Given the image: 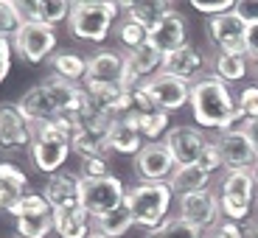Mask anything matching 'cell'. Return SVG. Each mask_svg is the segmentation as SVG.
<instances>
[{"mask_svg":"<svg viewBox=\"0 0 258 238\" xmlns=\"http://www.w3.org/2000/svg\"><path fill=\"white\" fill-rule=\"evenodd\" d=\"M191 110H194V121L200 129H216L225 132L233 129V123L241 121L236 101H233L227 84L216 76H205L200 82L191 84Z\"/></svg>","mask_w":258,"mask_h":238,"instance_id":"6da1fadb","label":"cell"},{"mask_svg":"<svg viewBox=\"0 0 258 238\" xmlns=\"http://www.w3.org/2000/svg\"><path fill=\"white\" fill-rule=\"evenodd\" d=\"M73 137H76V123L71 118H56V121L34 126L31 140V160L39 171L59 174V168L68 163L73 151Z\"/></svg>","mask_w":258,"mask_h":238,"instance_id":"7a4b0ae2","label":"cell"},{"mask_svg":"<svg viewBox=\"0 0 258 238\" xmlns=\"http://www.w3.org/2000/svg\"><path fill=\"white\" fill-rule=\"evenodd\" d=\"M174 191L168 182H138L126 191V207L135 216V224L155 230L168 219Z\"/></svg>","mask_w":258,"mask_h":238,"instance_id":"3957f363","label":"cell"},{"mask_svg":"<svg viewBox=\"0 0 258 238\" xmlns=\"http://www.w3.org/2000/svg\"><path fill=\"white\" fill-rule=\"evenodd\" d=\"M255 174L252 171H225L219 182V210L227 221H241L250 219L252 199H255Z\"/></svg>","mask_w":258,"mask_h":238,"instance_id":"277c9868","label":"cell"},{"mask_svg":"<svg viewBox=\"0 0 258 238\" xmlns=\"http://www.w3.org/2000/svg\"><path fill=\"white\" fill-rule=\"evenodd\" d=\"M6 213L17 221V238H48L53 232V207L42 193H23Z\"/></svg>","mask_w":258,"mask_h":238,"instance_id":"5b68a950","label":"cell"},{"mask_svg":"<svg viewBox=\"0 0 258 238\" xmlns=\"http://www.w3.org/2000/svg\"><path fill=\"white\" fill-rule=\"evenodd\" d=\"M112 17L107 12V0H79L68 17V31L84 42H104L110 37Z\"/></svg>","mask_w":258,"mask_h":238,"instance_id":"8992f818","label":"cell"},{"mask_svg":"<svg viewBox=\"0 0 258 238\" xmlns=\"http://www.w3.org/2000/svg\"><path fill=\"white\" fill-rule=\"evenodd\" d=\"M126 202V188L118 180L115 174L110 177H98V180H87L82 177V185H79V205L90 213L93 219L104 216V213L115 210Z\"/></svg>","mask_w":258,"mask_h":238,"instance_id":"52a82bcc","label":"cell"},{"mask_svg":"<svg viewBox=\"0 0 258 238\" xmlns=\"http://www.w3.org/2000/svg\"><path fill=\"white\" fill-rule=\"evenodd\" d=\"M12 48L23 62L39 64L53 56L56 31H53V26H45V23H23L12 37Z\"/></svg>","mask_w":258,"mask_h":238,"instance_id":"ba28073f","label":"cell"},{"mask_svg":"<svg viewBox=\"0 0 258 238\" xmlns=\"http://www.w3.org/2000/svg\"><path fill=\"white\" fill-rule=\"evenodd\" d=\"M244 31H247V20L241 17L236 9L227 14L208 20V39L219 48V53H230V56H247L244 48Z\"/></svg>","mask_w":258,"mask_h":238,"instance_id":"9c48e42d","label":"cell"},{"mask_svg":"<svg viewBox=\"0 0 258 238\" xmlns=\"http://www.w3.org/2000/svg\"><path fill=\"white\" fill-rule=\"evenodd\" d=\"M216 146H219L222 163H225L227 171H252V166L258 160V151L241 126L219 132L216 135Z\"/></svg>","mask_w":258,"mask_h":238,"instance_id":"30bf717a","label":"cell"},{"mask_svg":"<svg viewBox=\"0 0 258 238\" xmlns=\"http://www.w3.org/2000/svg\"><path fill=\"white\" fill-rule=\"evenodd\" d=\"M219 193H213L211 188L197 193H188V196H180V219L188 221L191 227H197L200 232L213 230L219 224Z\"/></svg>","mask_w":258,"mask_h":238,"instance_id":"8fae6325","label":"cell"},{"mask_svg":"<svg viewBox=\"0 0 258 238\" xmlns=\"http://www.w3.org/2000/svg\"><path fill=\"white\" fill-rule=\"evenodd\" d=\"M174 168H177V160L171 157V151L163 140L146 143L135 154V174L141 182H168Z\"/></svg>","mask_w":258,"mask_h":238,"instance_id":"7c38bea8","label":"cell"},{"mask_svg":"<svg viewBox=\"0 0 258 238\" xmlns=\"http://www.w3.org/2000/svg\"><path fill=\"white\" fill-rule=\"evenodd\" d=\"M34 123L20 112L17 104H0V148L3 151H20L31 148Z\"/></svg>","mask_w":258,"mask_h":238,"instance_id":"4fadbf2b","label":"cell"},{"mask_svg":"<svg viewBox=\"0 0 258 238\" xmlns=\"http://www.w3.org/2000/svg\"><path fill=\"white\" fill-rule=\"evenodd\" d=\"M141 121H143V115L138 110H129V112H123V115L112 118L110 135H107L110 151L135 157L138 151L146 146V143H143V135H141Z\"/></svg>","mask_w":258,"mask_h":238,"instance_id":"5bb4252c","label":"cell"},{"mask_svg":"<svg viewBox=\"0 0 258 238\" xmlns=\"http://www.w3.org/2000/svg\"><path fill=\"white\" fill-rule=\"evenodd\" d=\"M146 90L155 98V107L163 112H177L191 101V84L168 76V73H157V76L146 78Z\"/></svg>","mask_w":258,"mask_h":238,"instance_id":"9a60e30c","label":"cell"},{"mask_svg":"<svg viewBox=\"0 0 258 238\" xmlns=\"http://www.w3.org/2000/svg\"><path fill=\"white\" fill-rule=\"evenodd\" d=\"M171 151V157L177 160V166H194L200 163V154L202 148L208 146L205 135H202L200 126H171L166 132V140H163Z\"/></svg>","mask_w":258,"mask_h":238,"instance_id":"2e32d148","label":"cell"},{"mask_svg":"<svg viewBox=\"0 0 258 238\" xmlns=\"http://www.w3.org/2000/svg\"><path fill=\"white\" fill-rule=\"evenodd\" d=\"M205 64H208L205 53H202L200 48H194L185 42L182 48H177V51L163 56V73L191 84V82H200V73L205 70Z\"/></svg>","mask_w":258,"mask_h":238,"instance_id":"e0dca14e","label":"cell"},{"mask_svg":"<svg viewBox=\"0 0 258 238\" xmlns=\"http://www.w3.org/2000/svg\"><path fill=\"white\" fill-rule=\"evenodd\" d=\"M185 34H188L185 17H182L180 12H171V14H166L157 26L149 28V39H146V42L155 48L157 53L166 56V53H171V51H177V48L185 45Z\"/></svg>","mask_w":258,"mask_h":238,"instance_id":"ac0fdd59","label":"cell"},{"mask_svg":"<svg viewBox=\"0 0 258 238\" xmlns=\"http://www.w3.org/2000/svg\"><path fill=\"white\" fill-rule=\"evenodd\" d=\"M53 232L59 238H90L93 216L82 205H64L53 210Z\"/></svg>","mask_w":258,"mask_h":238,"instance_id":"d6986e66","label":"cell"},{"mask_svg":"<svg viewBox=\"0 0 258 238\" xmlns=\"http://www.w3.org/2000/svg\"><path fill=\"white\" fill-rule=\"evenodd\" d=\"M121 76H123V53L96 51L93 56H87V78L84 82L121 87Z\"/></svg>","mask_w":258,"mask_h":238,"instance_id":"ffe728a7","label":"cell"},{"mask_svg":"<svg viewBox=\"0 0 258 238\" xmlns=\"http://www.w3.org/2000/svg\"><path fill=\"white\" fill-rule=\"evenodd\" d=\"M17 107H20V112H23V115L34 123V126L48 123V121H56V110H53L51 98H48V90L42 87V84L28 87V90L20 96Z\"/></svg>","mask_w":258,"mask_h":238,"instance_id":"44dd1931","label":"cell"},{"mask_svg":"<svg viewBox=\"0 0 258 238\" xmlns=\"http://www.w3.org/2000/svg\"><path fill=\"white\" fill-rule=\"evenodd\" d=\"M79 185H82V177H73V174H53L51 180L42 185V196L45 202L56 210V207L64 205H79Z\"/></svg>","mask_w":258,"mask_h":238,"instance_id":"7402d4cb","label":"cell"},{"mask_svg":"<svg viewBox=\"0 0 258 238\" xmlns=\"http://www.w3.org/2000/svg\"><path fill=\"white\" fill-rule=\"evenodd\" d=\"M123 14H126V20H132V23H138L141 28H152L157 26L166 14H171L174 9H171V3L168 0H141V3H121Z\"/></svg>","mask_w":258,"mask_h":238,"instance_id":"603a6c76","label":"cell"},{"mask_svg":"<svg viewBox=\"0 0 258 238\" xmlns=\"http://www.w3.org/2000/svg\"><path fill=\"white\" fill-rule=\"evenodd\" d=\"M208 180H211V174H208L200 163H194V166H177L174 174L168 177V185H171L174 196H188V193H197V191L211 188Z\"/></svg>","mask_w":258,"mask_h":238,"instance_id":"cb8c5ba5","label":"cell"},{"mask_svg":"<svg viewBox=\"0 0 258 238\" xmlns=\"http://www.w3.org/2000/svg\"><path fill=\"white\" fill-rule=\"evenodd\" d=\"M132 224H135V216H132V210L126 207V202H123L121 207H115V210L93 219L96 235H101V238H121L132 230Z\"/></svg>","mask_w":258,"mask_h":238,"instance_id":"d4e9b609","label":"cell"},{"mask_svg":"<svg viewBox=\"0 0 258 238\" xmlns=\"http://www.w3.org/2000/svg\"><path fill=\"white\" fill-rule=\"evenodd\" d=\"M51 67H53V76L64 78L71 84H79L82 78H87V59L79 56L73 51H59L51 56Z\"/></svg>","mask_w":258,"mask_h":238,"instance_id":"484cf974","label":"cell"},{"mask_svg":"<svg viewBox=\"0 0 258 238\" xmlns=\"http://www.w3.org/2000/svg\"><path fill=\"white\" fill-rule=\"evenodd\" d=\"M126 59H129V64L135 67L141 82H146V78L157 76V70H163V53H157L149 42L141 48H135V51H126Z\"/></svg>","mask_w":258,"mask_h":238,"instance_id":"4316f807","label":"cell"},{"mask_svg":"<svg viewBox=\"0 0 258 238\" xmlns=\"http://www.w3.org/2000/svg\"><path fill=\"white\" fill-rule=\"evenodd\" d=\"M213 70L216 78H222L225 84H233L247 76V56H230V53H216L213 59Z\"/></svg>","mask_w":258,"mask_h":238,"instance_id":"83f0119b","label":"cell"},{"mask_svg":"<svg viewBox=\"0 0 258 238\" xmlns=\"http://www.w3.org/2000/svg\"><path fill=\"white\" fill-rule=\"evenodd\" d=\"M146 238H205V232H200L197 227L182 221L180 216H174V219H166L160 227L149 230Z\"/></svg>","mask_w":258,"mask_h":238,"instance_id":"f1b7e54d","label":"cell"},{"mask_svg":"<svg viewBox=\"0 0 258 238\" xmlns=\"http://www.w3.org/2000/svg\"><path fill=\"white\" fill-rule=\"evenodd\" d=\"M168 112H163V110H155V112H149V115H143V121H141V135H143V140H149V143H157V137L160 135H166L168 129Z\"/></svg>","mask_w":258,"mask_h":238,"instance_id":"f546056e","label":"cell"},{"mask_svg":"<svg viewBox=\"0 0 258 238\" xmlns=\"http://www.w3.org/2000/svg\"><path fill=\"white\" fill-rule=\"evenodd\" d=\"M146 39H149V31L141 28L138 23H132V20H123L121 26H118V42L126 51H135V48L146 45Z\"/></svg>","mask_w":258,"mask_h":238,"instance_id":"4dcf8cb0","label":"cell"},{"mask_svg":"<svg viewBox=\"0 0 258 238\" xmlns=\"http://www.w3.org/2000/svg\"><path fill=\"white\" fill-rule=\"evenodd\" d=\"M0 182L6 188H12L17 196H23L26 193V185H28V177L23 168H17L14 163H0Z\"/></svg>","mask_w":258,"mask_h":238,"instance_id":"1f68e13d","label":"cell"},{"mask_svg":"<svg viewBox=\"0 0 258 238\" xmlns=\"http://www.w3.org/2000/svg\"><path fill=\"white\" fill-rule=\"evenodd\" d=\"M236 110H239L241 121H255L258 118V84H250V87H244L239 93Z\"/></svg>","mask_w":258,"mask_h":238,"instance_id":"d6a6232c","label":"cell"},{"mask_svg":"<svg viewBox=\"0 0 258 238\" xmlns=\"http://www.w3.org/2000/svg\"><path fill=\"white\" fill-rule=\"evenodd\" d=\"M23 26L14 12V3L12 0H0V39H9L17 34V28Z\"/></svg>","mask_w":258,"mask_h":238,"instance_id":"836d02e7","label":"cell"},{"mask_svg":"<svg viewBox=\"0 0 258 238\" xmlns=\"http://www.w3.org/2000/svg\"><path fill=\"white\" fill-rule=\"evenodd\" d=\"M200 166L205 168L208 174H213V171L225 168V163H222V154H219V146H216V140H208V146L202 148V154H200Z\"/></svg>","mask_w":258,"mask_h":238,"instance_id":"e575fe53","label":"cell"},{"mask_svg":"<svg viewBox=\"0 0 258 238\" xmlns=\"http://www.w3.org/2000/svg\"><path fill=\"white\" fill-rule=\"evenodd\" d=\"M129 96H132V110H138L141 115H149V112L157 110V107H155V98L149 96V90H146V82L138 84L135 90L129 93Z\"/></svg>","mask_w":258,"mask_h":238,"instance_id":"d590c367","label":"cell"},{"mask_svg":"<svg viewBox=\"0 0 258 238\" xmlns=\"http://www.w3.org/2000/svg\"><path fill=\"white\" fill-rule=\"evenodd\" d=\"M191 6L200 14H208V17H219V14H227L236 9L233 0H219V3H202V0H191Z\"/></svg>","mask_w":258,"mask_h":238,"instance_id":"8d00e7d4","label":"cell"},{"mask_svg":"<svg viewBox=\"0 0 258 238\" xmlns=\"http://www.w3.org/2000/svg\"><path fill=\"white\" fill-rule=\"evenodd\" d=\"M82 177L87 180H98V177H110V163L96 157V160H84L82 163Z\"/></svg>","mask_w":258,"mask_h":238,"instance_id":"74e56055","label":"cell"},{"mask_svg":"<svg viewBox=\"0 0 258 238\" xmlns=\"http://www.w3.org/2000/svg\"><path fill=\"white\" fill-rule=\"evenodd\" d=\"M244 48H247V59H255V62H258V17H250V20H247Z\"/></svg>","mask_w":258,"mask_h":238,"instance_id":"f35d334b","label":"cell"},{"mask_svg":"<svg viewBox=\"0 0 258 238\" xmlns=\"http://www.w3.org/2000/svg\"><path fill=\"white\" fill-rule=\"evenodd\" d=\"M213 235L216 238H247V232H244V227L241 224H236V221H219V224L213 227Z\"/></svg>","mask_w":258,"mask_h":238,"instance_id":"ab89813d","label":"cell"},{"mask_svg":"<svg viewBox=\"0 0 258 238\" xmlns=\"http://www.w3.org/2000/svg\"><path fill=\"white\" fill-rule=\"evenodd\" d=\"M12 56H14L12 39H0V84L6 82L9 70H12Z\"/></svg>","mask_w":258,"mask_h":238,"instance_id":"60d3db41","label":"cell"},{"mask_svg":"<svg viewBox=\"0 0 258 238\" xmlns=\"http://www.w3.org/2000/svg\"><path fill=\"white\" fill-rule=\"evenodd\" d=\"M17 199H20L17 193H14L12 188H6L3 182H0V207H6V210H9V207H12Z\"/></svg>","mask_w":258,"mask_h":238,"instance_id":"b9f144b4","label":"cell"},{"mask_svg":"<svg viewBox=\"0 0 258 238\" xmlns=\"http://www.w3.org/2000/svg\"><path fill=\"white\" fill-rule=\"evenodd\" d=\"M247 132V137L252 140V146H255V151H258V118L255 121H244V126H241Z\"/></svg>","mask_w":258,"mask_h":238,"instance_id":"7bdbcfd3","label":"cell"},{"mask_svg":"<svg viewBox=\"0 0 258 238\" xmlns=\"http://www.w3.org/2000/svg\"><path fill=\"white\" fill-rule=\"evenodd\" d=\"M244 232H247V238H258V219H252L250 224L244 227Z\"/></svg>","mask_w":258,"mask_h":238,"instance_id":"ee69618b","label":"cell"},{"mask_svg":"<svg viewBox=\"0 0 258 238\" xmlns=\"http://www.w3.org/2000/svg\"><path fill=\"white\" fill-rule=\"evenodd\" d=\"M252 174H255V182H258V160H255V166H252Z\"/></svg>","mask_w":258,"mask_h":238,"instance_id":"f6af8a7d","label":"cell"},{"mask_svg":"<svg viewBox=\"0 0 258 238\" xmlns=\"http://www.w3.org/2000/svg\"><path fill=\"white\" fill-rule=\"evenodd\" d=\"M205 238H216V235H213V232H208V235H205Z\"/></svg>","mask_w":258,"mask_h":238,"instance_id":"bcb514c9","label":"cell"},{"mask_svg":"<svg viewBox=\"0 0 258 238\" xmlns=\"http://www.w3.org/2000/svg\"><path fill=\"white\" fill-rule=\"evenodd\" d=\"M255 205H258V193H255Z\"/></svg>","mask_w":258,"mask_h":238,"instance_id":"7dc6e473","label":"cell"},{"mask_svg":"<svg viewBox=\"0 0 258 238\" xmlns=\"http://www.w3.org/2000/svg\"><path fill=\"white\" fill-rule=\"evenodd\" d=\"M90 238H101V235H90Z\"/></svg>","mask_w":258,"mask_h":238,"instance_id":"c3c4849f","label":"cell"},{"mask_svg":"<svg viewBox=\"0 0 258 238\" xmlns=\"http://www.w3.org/2000/svg\"><path fill=\"white\" fill-rule=\"evenodd\" d=\"M255 73H258V70H255Z\"/></svg>","mask_w":258,"mask_h":238,"instance_id":"681fc988","label":"cell"}]
</instances>
